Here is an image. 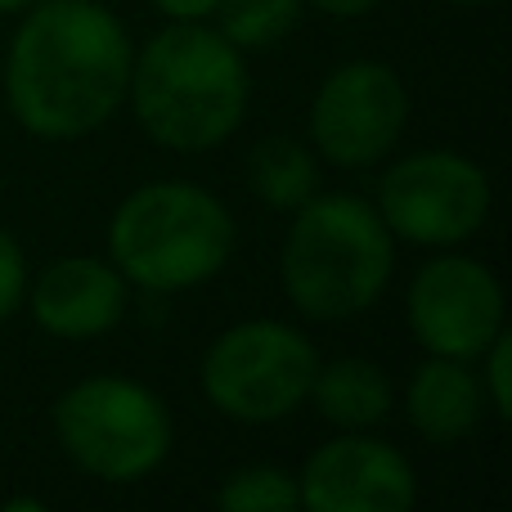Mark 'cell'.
I'll list each match as a JSON object with an SVG mask.
<instances>
[{
    "label": "cell",
    "instance_id": "obj_23",
    "mask_svg": "<svg viewBox=\"0 0 512 512\" xmlns=\"http://www.w3.org/2000/svg\"><path fill=\"white\" fill-rule=\"evenodd\" d=\"M450 5H490V0H450Z\"/></svg>",
    "mask_w": 512,
    "mask_h": 512
},
{
    "label": "cell",
    "instance_id": "obj_4",
    "mask_svg": "<svg viewBox=\"0 0 512 512\" xmlns=\"http://www.w3.org/2000/svg\"><path fill=\"white\" fill-rule=\"evenodd\" d=\"M234 252V216L212 189L153 180L117 203L108 261L144 292H185L216 279Z\"/></svg>",
    "mask_w": 512,
    "mask_h": 512
},
{
    "label": "cell",
    "instance_id": "obj_19",
    "mask_svg": "<svg viewBox=\"0 0 512 512\" xmlns=\"http://www.w3.org/2000/svg\"><path fill=\"white\" fill-rule=\"evenodd\" d=\"M171 23H198V18H212L221 0H153Z\"/></svg>",
    "mask_w": 512,
    "mask_h": 512
},
{
    "label": "cell",
    "instance_id": "obj_3",
    "mask_svg": "<svg viewBox=\"0 0 512 512\" xmlns=\"http://www.w3.org/2000/svg\"><path fill=\"white\" fill-rule=\"evenodd\" d=\"M396 270V234L378 207L351 194H315L297 207L279 256L288 301L306 319H351L387 292Z\"/></svg>",
    "mask_w": 512,
    "mask_h": 512
},
{
    "label": "cell",
    "instance_id": "obj_2",
    "mask_svg": "<svg viewBox=\"0 0 512 512\" xmlns=\"http://www.w3.org/2000/svg\"><path fill=\"white\" fill-rule=\"evenodd\" d=\"M126 99L153 144L207 153L230 140L248 117V59L203 18L171 23L131 59Z\"/></svg>",
    "mask_w": 512,
    "mask_h": 512
},
{
    "label": "cell",
    "instance_id": "obj_11",
    "mask_svg": "<svg viewBox=\"0 0 512 512\" xmlns=\"http://www.w3.org/2000/svg\"><path fill=\"white\" fill-rule=\"evenodd\" d=\"M27 306L32 319L50 337L63 342H90L117 328L126 315V279L113 261L99 256H59L27 283Z\"/></svg>",
    "mask_w": 512,
    "mask_h": 512
},
{
    "label": "cell",
    "instance_id": "obj_20",
    "mask_svg": "<svg viewBox=\"0 0 512 512\" xmlns=\"http://www.w3.org/2000/svg\"><path fill=\"white\" fill-rule=\"evenodd\" d=\"M310 5L333 18H360V14H369V9H378L382 0H310Z\"/></svg>",
    "mask_w": 512,
    "mask_h": 512
},
{
    "label": "cell",
    "instance_id": "obj_21",
    "mask_svg": "<svg viewBox=\"0 0 512 512\" xmlns=\"http://www.w3.org/2000/svg\"><path fill=\"white\" fill-rule=\"evenodd\" d=\"M5 512H45L41 499H5Z\"/></svg>",
    "mask_w": 512,
    "mask_h": 512
},
{
    "label": "cell",
    "instance_id": "obj_8",
    "mask_svg": "<svg viewBox=\"0 0 512 512\" xmlns=\"http://www.w3.org/2000/svg\"><path fill=\"white\" fill-rule=\"evenodd\" d=\"M409 90L391 63L351 59L324 77L310 104V140L333 167H373L400 144Z\"/></svg>",
    "mask_w": 512,
    "mask_h": 512
},
{
    "label": "cell",
    "instance_id": "obj_16",
    "mask_svg": "<svg viewBox=\"0 0 512 512\" xmlns=\"http://www.w3.org/2000/svg\"><path fill=\"white\" fill-rule=\"evenodd\" d=\"M216 504L230 508V512H283V508H297L301 504V490L297 477L283 468H239L221 490H216Z\"/></svg>",
    "mask_w": 512,
    "mask_h": 512
},
{
    "label": "cell",
    "instance_id": "obj_17",
    "mask_svg": "<svg viewBox=\"0 0 512 512\" xmlns=\"http://www.w3.org/2000/svg\"><path fill=\"white\" fill-rule=\"evenodd\" d=\"M477 360L486 364V369H481V391H486V405L495 409L499 423H508V418H512V337H508V328H499L495 342H490Z\"/></svg>",
    "mask_w": 512,
    "mask_h": 512
},
{
    "label": "cell",
    "instance_id": "obj_18",
    "mask_svg": "<svg viewBox=\"0 0 512 512\" xmlns=\"http://www.w3.org/2000/svg\"><path fill=\"white\" fill-rule=\"evenodd\" d=\"M27 297V261L23 248L9 239V230H0V319H9Z\"/></svg>",
    "mask_w": 512,
    "mask_h": 512
},
{
    "label": "cell",
    "instance_id": "obj_5",
    "mask_svg": "<svg viewBox=\"0 0 512 512\" xmlns=\"http://www.w3.org/2000/svg\"><path fill=\"white\" fill-rule=\"evenodd\" d=\"M54 436L81 472L108 486H135L167 463L176 432L153 387L99 373L54 400Z\"/></svg>",
    "mask_w": 512,
    "mask_h": 512
},
{
    "label": "cell",
    "instance_id": "obj_14",
    "mask_svg": "<svg viewBox=\"0 0 512 512\" xmlns=\"http://www.w3.org/2000/svg\"><path fill=\"white\" fill-rule=\"evenodd\" d=\"M248 185L274 212H297L306 198L319 194V167L306 144L288 140V135H270L248 158Z\"/></svg>",
    "mask_w": 512,
    "mask_h": 512
},
{
    "label": "cell",
    "instance_id": "obj_9",
    "mask_svg": "<svg viewBox=\"0 0 512 512\" xmlns=\"http://www.w3.org/2000/svg\"><path fill=\"white\" fill-rule=\"evenodd\" d=\"M504 283L477 256L445 252L409 279V333L427 355L477 360L504 328Z\"/></svg>",
    "mask_w": 512,
    "mask_h": 512
},
{
    "label": "cell",
    "instance_id": "obj_7",
    "mask_svg": "<svg viewBox=\"0 0 512 512\" xmlns=\"http://www.w3.org/2000/svg\"><path fill=\"white\" fill-rule=\"evenodd\" d=\"M378 216L396 239L418 248H454L490 216V176L450 149H423L391 162L378 180Z\"/></svg>",
    "mask_w": 512,
    "mask_h": 512
},
{
    "label": "cell",
    "instance_id": "obj_10",
    "mask_svg": "<svg viewBox=\"0 0 512 512\" xmlns=\"http://www.w3.org/2000/svg\"><path fill=\"white\" fill-rule=\"evenodd\" d=\"M297 490L315 512H405L418 499V477L396 445L342 432L306 459Z\"/></svg>",
    "mask_w": 512,
    "mask_h": 512
},
{
    "label": "cell",
    "instance_id": "obj_1",
    "mask_svg": "<svg viewBox=\"0 0 512 512\" xmlns=\"http://www.w3.org/2000/svg\"><path fill=\"white\" fill-rule=\"evenodd\" d=\"M135 45L99 0H36L5 54V99L36 140H81L122 108Z\"/></svg>",
    "mask_w": 512,
    "mask_h": 512
},
{
    "label": "cell",
    "instance_id": "obj_15",
    "mask_svg": "<svg viewBox=\"0 0 512 512\" xmlns=\"http://www.w3.org/2000/svg\"><path fill=\"white\" fill-rule=\"evenodd\" d=\"M306 0H221L216 5V32L230 45L248 50H274L279 41H288L301 23Z\"/></svg>",
    "mask_w": 512,
    "mask_h": 512
},
{
    "label": "cell",
    "instance_id": "obj_6",
    "mask_svg": "<svg viewBox=\"0 0 512 512\" xmlns=\"http://www.w3.org/2000/svg\"><path fill=\"white\" fill-rule=\"evenodd\" d=\"M319 351L283 319H243L203 355V396L234 423H279L310 396Z\"/></svg>",
    "mask_w": 512,
    "mask_h": 512
},
{
    "label": "cell",
    "instance_id": "obj_22",
    "mask_svg": "<svg viewBox=\"0 0 512 512\" xmlns=\"http://www.w3.org/2000/svg\"><path fill=\"white\" fill-rule=\"evenodd\" d=\"M36 0H0V14H23V9H32Z\"/></svg>",
    "mask_w": 512,
    "mask_h": 512
},
{
    "label": "cell",
    "instance_id": "obj_13",
    "mask_svg": "<svg viewBox=\"0 0 512 512\" xmlns=\"http://www.w3.org/2000/svg\"><path fill=\"white\" fill-rule=\"evenodd\" d=\"M306 400L319 409L324 423L342 427V432H364V427H378L391 414L396 391H391V378L373 360L346 355V360L319 364Z\"/></svg>",
    "mask_w": 512,
    "mask_h": 512
},
{
    "label": "cell",
    "instance_id": "obj_12",
    "mask_svg": "<svg viewBox=\"0 0 512 512\" xmlns=\"http://www.w3.org/2000/svg\"><path fill=\"white\" fill-rule=\"evenodd\" d=\"M405 414L414 432L432 445H459L481 427L486 414V391L481 378L468 369V360H445L432 355L414 369L405 387Z\"/></svg>",
    "mask_w": 512,
    "mask_h": 512
}]
</instances>
